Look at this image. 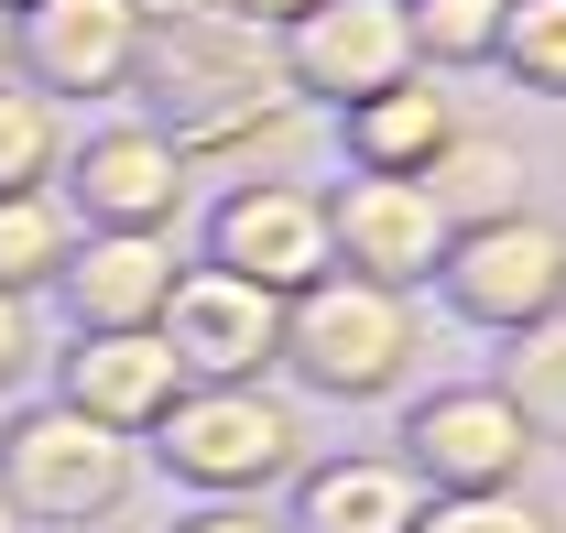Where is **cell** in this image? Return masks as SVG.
<instances>
[{
  "mask_svg": "<svg viewBox=\"0 0 566 533\" xmlns=\"http://www.w3.org/2000/svg\"><path fill=\"white\" fill-rule=\"evenodd\" d=\"M0 533H22V512H11V501H0Z\"/></svg>",
  "mask_w": 566,
  "mask_h": 533,
  "instance_id": "cell-29",
  "label": "cell"
},
{
  "mask_svg": "<svg viewBox=\"0 0 566 533\" xmlns=\"http://www.w3.org/2000/svg\"><path fill=\"white\" fill-rule=\"evenodd\" d=\"M153 337L175 348L186 382H273L283 294H262V283H240V272H218V262H186L175 294H164V316H153Z\"/></svg>",
  "mask_w": 566,
  "mask_h": 533,
  "instance_id": "cell-9",
  "label": "cell"
},
{
  "mask_svg": "<svg viewBox=\"0 0 566 533\" xmlns=\"http://www.w3.org/2000/svg\"><path fill=\"white\" fill-rule=\"evenodd\" d=\"M283 76L305 109H359L370 87L415 76V33H403V0H305L294 22H273Z\"/></svg>",
  "mask_w": 566,
  "mask_h": 533,
  "instance_id": "cell-6",
  "label": "cell"
},
{
  "mask_svg": "<svg viewBox=\"0 0 566 533\" xmlns=\"http://www.w3.org/2000/svg\"><path fill=\"white\" fill-rule=\"evenodd\" d=\"M273 370H294L305 393H327V403H381V393H403V370H415V294L359 283V272L327 262L316 283H294V294H283Z\"/></svg>",
  "mask_w": 566,
  "mask_h": 533,
  "instance_id": "cell-3",
  "label": "cell"
},
{
  "mask_svg": "<svg viewBox=\"0 0 566 533\" xmlns=\"http://www.w3.org/2000/svg\"><path fill=\"white\" fill-rule=\"evenodd\" d=\"M403 468L424 490H523L534 436L491 382H436V393L403 403Z\"/></svg>",
  "mask_w": 566,
  "mask_h": 533,
  "instance_id": "cell-8",
  "label": "cell"
},
{
  "mask_svg": "<svg viewBox=\"0 0 566 533\" xmlns=\"http://www.w3.org/2000/svg\"><path fill=\"white\" fill-rule=\"evenodd\" d=\"M132 98H142V121L186 153V175L283 153V132L305 121L273 22H251V11H175V22H142Z\"/></svg>",
  "mask_w": 566,
  "mask_h": 533,
  "instance_id": "cell-1",
  "label": "cell"
},
{
  "mask_svg": "<svg viewBox=\"0 0 566 533\" xmlns=\"http://www.w3.org/2000/svg\"><path fill=\"white\" fill-rule=\"evenodd\" d=\"M327 197V262L359 272V283H392V294H415L436 251H447V218L424 207L415 175H338V186H316Z\"/></svg>",
  "mask_w": 566,
  "mask_h": 533,
  "instance_id": "cell-12",
  "label": "cell"
},
{
  "mask_svg": "<svg viewBox=\"0 0 566 533\" xmlns=\"http://www.w3.org/2000/svg\"><path fill=\"white\" fill-rule=\"evenodd\" d=\"M491 393L512 403V414H523V436H534V447H566V305L501 337Z\"/></svg>",
  "mask_w": 566,
  "mask_h": 533,
  "instance_id": "cell-18",
  "label": "cell"
},
{
  "mask_svg": "<svg viewBox=\"0 0 566 533\" xmlns=\"http://www.w3.org/2000/svg\"><path fill=\"white\" fill-rule=\"evenodd\" d=\"M142 11L132 0H22L11 11V76L44 98H132Z\"/></svg>",
  "mask_w": 566,
  "mask_h": 533,
  "instance_id": "cell-10",
  "label": "cell"
},
{
  "mask_svg": "<svg viewBox=\"0 0 566 533\" xmlns=\"http://www.w3.org/2000/svg\"><path fill=\"white\" fill-rule=\"evenodd\" d=\"M76 251V207L55 186H11L0 197V294H44Z\"/></svg>",
  "mask_w": 566,
  "mask_h": 533,
  "instance_id": "cell-19",
  "label": "cell"
},
{
  "mask_svg": "<svg viewBox=\"0 0 566 533\" xmlns=\"http://www.w3.org/2000/svg\"><path fill=\"white\" fill-rule=\"evenodd\" d=\"M175 393H186V370H175V348L153 327H76L66 370H55V403H76L109 436H142Z\"/></svg>",
  "mask_w": 566,
  "mask_h": 533,
  "instance_id": "cell-13",
  "label": "cell"
},
{
  "mask_svg": "<svg viewBox=\"0 0 566 533\" xmlns=\"http://www.w3.org/2000/svg\"><path fill=\"white\" fill-rule=\"evenodd\" d=\"M415 186H424V207H436L447 229H491V218H512V207H534V164H523L512 132L458 121V132L415 164Z\"/></svg>",
  "mask_w": 566,
  "mask_h": 533,
  "instance_id": "cell-15",
  "label": "cell"
},
{
  "mask_svg": "<svg viewBox=\"0 0 566 533\" xmlns=\"http://www.w3.org/2000/svg\"><path fill=\"white\" fill-rule=\"evenodd\" d=\"M424 479L403 458H316L294 468V533H415Z\"/></svg>",
  "mask_w": 566,
  "mask_h": 533,
  "instance_id": "cell-16",
  "label": "cell"
},
{
  "mask_svg": "<svg viewBox=\"0 0 566 533\" xmlns=\"http://www.w3.org/2000/svg\"><path fill=\"white\" fill-rule=\"evenodd\" d=\"M175 533H294L283 512H262V501H197Z\"/></svg>",
  "mask_w": 566,
  "mask_h": 533,
  "instance_id": "cell-24",
  "label": "cell"
},
{
  "mask_svg": "<svg viewBox=\"0 0 566 533\" xmlns=\"http://www.w3.org/2000/svg\"><path fill=\"white\" fill-rule=\"evenodd\" d=\"M33 370V294H0V393Z\"/></svg>",
  "mask_w": 566,
  "mask_h": 533,
  "instance_id": "cell-25",
  "label": "cell"
},
{
  "mask_svg": "<svg viewBox=\"0 0 566 533\" xmlns=\"http://www.w3.org/2000/svg\"><path fill=\"white\" fill-rule=\"evenodd\" d=\"M11 11H22V0H0V22H11Z\"/></svg>",
  "mask_w": 566,
  "mask_h": 533,
  "instance_id": "cell-30",
  "label": "cell"
},
{
  "mask_svg": "<svg viewBox=\"0 0 566 533\" xmlns=\"http://www.w3.org/2000/svg\"><path fill=\"white\" fill-rule=\"evenodd\" d=\"M469 327H534V316H556L566 305V229L545 218V207H512V218H491V229H447V251H436V272H424Z\"/></svg>",
  "mask_w": 566,
  "mask_h": 533,
  "instance_id": "cell-5",
  "label": "cell"
},
{
  "mask_svg": "<svg viewBox=\"0 0 566 533\" xmlns=\"http://www.w3.org/2000/svg\"><path fill=\"white\" fill-rule=\"evenodd\" d=\"M415 533H556L534 490H424Z\"/></svg>",
  "mask_w": 566,
  "mask_h": 533,
  "instance_id": "cell-23",
  "label": "cell"
},
{
  "mask_svg": "<svg viewBox=\"0 0 566 533\" xmlns=\"http://www.w3.org/2000/svg\"><path fill=\"white\" fill-rule=\"evenodd\" d=\"M186 186H197L186 153L153 132V121H98L55 164V197L76 207V229H175L186 218Z\"/></svg>",
  "mask_w": 566,
  "mask_h": 533,
  "instance_id": "cell-7",
  "label": "cell"
},
{
  "mask_svg": "<svg viewBox=\"0 0 566 533\" xmlns=\"http://www.w3.org/2000/svg\"><path fill=\"white\" fill-rule=\"evenodd\" d=\"M175 229H76L66 272H55V294H66L76 327H153L164 316V294H175Z\"/></svg>",
  "mask_w": 566,
  "mask_h": 533,
  "instance_id": "cell-14",
  "label": "cell"
},
{
  "mask_svg": "<svg viewBox=\"0 0 566 533\" xmlns=\"http://www.w3.org/2000/svg\"><path fill=\"white\" fill-rule=\"evenodd\" d=\"M142 22H175V11H229V0H132Z\"/></svg>",
  "mask_w": 566,
  "mask_h": 533,
  "instance_id": "cell-26",
  "label": "cell"
},
{
  "mask_svg": "<svg viewBox=\"0 0 566 533\" xmlns=\"http://www.w3.org/2000/svg\"><path fill=\"white\" fill-rule=\"evenodd\" d=\"M208 262L262 283V294H294L327 272V197L294 186V175H240L229 197L208 207Z\"/></svg>",
  "mask_w": 566,
  "mask_h": 533,
  "instance_id": "cell-11",
  "label": "cell"
},
{
  "mask_svg": "<svg viewBox=\"0 0 566 533\" xmlns=\"http://www.w3.org/2000/svg\"><path fill=\"white\" fill-rule=\"evenodd\" d=\"M55 164H66V98H44L33 76H0V197L55 186Z\"/></svg>",
  "mask_w": 566,
  "mask_h": 533,
  "instance_id": "cell-20",
  "label": "cell"
},
{
  "mask_svg": "<svg viewBox=\"0 0 566 533\" xmlns=\"http://www.w3.org/2000/svg\"><path fill=\"white\" fill-rule=\"evenodd\" d=\"M338 132H349V164L359 175H415L436 142L458 132V98H447V76L415 66V76H392V87H370L359 109H338Z\"/></svg>",
  "mask_w": 566,
  "mask_h": 533,
  "instance_id": "cell-17",
  "label": "cell"
},
{
  "mask_svg": "<svg viewBox=\"0 0 566 533\" xmlns=\"http://www.w3.org/2000/svg\"><path fill=\"white\" fill-rule=\"evenodd\" d=\"M501 11H512V0H403L415 66H436V76H469V66H491V44H501Z\"/></svg>",
  "mask_w": 566,
  "mask_h": 533,
  "instance_id": "cell-21",
  "label": "cell"
},
{
  "mask_svg": "<svg viewBox=\"0 0 566 533\" xmlns=\"http://www.w3.org/2000/svg\"><path fill=\"white\" fill-rule=\"evenodd\" d=\"M0 76H11V22H0Z\"/></svg>",
  "mask_w": 566,
  "mask_h": 533,
  "instance_id": "cell-28",
  "label": "cell"
},
{
  "mask_svg": "<svg viewBox=\"0 0 566 533\" xmlns=\"http://www.w3.org/2000/svg\"><path fill=\"white\" fill-rule=\"evenodd\" d=\"M491 66L512 76V87H534V98H566V0H512Z\"/></svg>",
  "mask_w": 566,
  "mask_h": 533,
  "instance_id": "cell-22",
  "label": "cell"
},
{
  "mask_svg": "<svg viewBox=\"0 0 566 533\" xmlns=\"http://www.w3.org/2000/svg\"><path fill=\"white\" fill-rule=\"evenodd\" d=\"M229 11H251V22H294L305 0H229Z\"/></svg>",
  "mask_w": 566,
  "mask_h": 533,
  "instance_id": "cell-27",
  "label": "cell"
},
{
  "mask_svg": "<svg viewBox=\"0 0 566 533\" xmlns=\"http://www.w3.org/2000/svg\"><path fill=\"white\" fill-rule=\"evenodd\" d=\"M132 479H142L132 436L87 425L76 403H33L0 425V501L22 523H109L132 501Z\"/></svg>",
  "mask_w": 566,
  "mask_h": 533,
  "instance_id": "cell-4",
  "label": "cell"
},
{
  "mask_svg": "<svg viewBox=\"0 0 566 533\" xmlns=\"http://www.w3.org/2000/svg\"><path fill=\"white\" fill-rule=\"evenodd\" d=\"M142 436H153V468L186 479L197 501H262L273 479L305 468V425L273 382H186Z\"/></svg>",
  "mask_w": 566,
  "mask_h": 533,
  "instance_id": "cell-2",
  "label": "cell"
}]
</instances>
